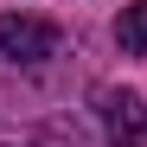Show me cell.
Segmentation results:
<instances>
[{
    "mask_svg": "<svg viewBox=\"0 0 147 147\" xmlns=\"http://www.w3.org/2000/svg\"><path fill=\"white\" fill-rule=\"evenodd\" d=\"M0 58H13V64H45V58H58V26L26 19V13H0Z\"/></svg>",
    "mask_w": 147,
    "mask_h": 147,
    "instance_id": "1",
    "label": "cell"
},
{
    "mask_svg": "<svg viewBox=\"0 0 147 147\" xmlns=\"http://www.w3.org/2000/svg\"><path fill=\"white\" fill-rule=\"evenodd\" d=\"M102 121H109V147H147V102L128 90L102 96Z\"/></svg>",
    "mask_w": 147,
    "mask_h": 147,
    "instance_id": "2",
    "label": "cell"
},
{
    "mask_svg": "<svg viewBox=\"0 0 147 147\" xmlns=\"http://www.w3.org/2000/svg\"><path fill=\"white\" fill-rule=\"evenodd\" d=\"M115 38H121V51H141V58H147V0H134V7L121 13Z\"/></svg>",
    "mask_w": 147,
    "mask_h": 147,
    "instance_id": "3",
    "label": "cell"
}]
</instances>
